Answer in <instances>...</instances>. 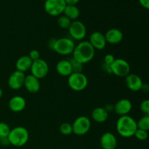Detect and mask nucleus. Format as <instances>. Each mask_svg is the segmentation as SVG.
<instances>
[{
	"label": "nucleus",
	"mask_w": 149,
	"mask_h": 149,
	"mask_svg": "<svg viewBox=\"0 0 149 149\" xmlns=\"http://www.w3.org/2000/svg\"><path fill=\"white\" fill-rule=\"evenodd\" d=\"M95 49L90 45L89 41H81L77 45H75L73 51V59L79 63L84 64L90 62L93 59Z\"/></svg>",
	"instance_id": "1"
},
{
	"label": "nucleus",
	"mask_w": 149,
	"mask_h": 149,
	"mask_svg": "<svg viewBox=\"0 0 149 149\" xmlns=\"http://www.w3.org/2000/svg\"><path fill=\"white\" fill-rule=\"evenodd\" d=\"M116 129L118 134L123 138H131L134 136L138 129L137 122L130 116H119L116 121Z\"/></svg>",
	"instance_id": "2"
},
{
	"label": "nucleus",
	"mask_w": 149,
	"mask_h": 149,
	"mask_svg": "<svg viewBox=\"0 0 149 149\" xmlns=\"http://www.w3.org/2000/svg\"><path fill=\"white\" fill-rule=\"evenodd\" d=\"M29 139L28 130L24 127H16L10 130L7 140L9 144L15 147H22L26 145Z\"/></svg>",
	"instance_id": "3"
},
{
	"label": "nucleus",
	"mask_w": 149,
	"mask_h": 149,
	"mask_svg": "<svg viewBox=\"0 0 149 149\" xmlns=\"http://www.w3.org/2000/svg\"><path fill=\"white\" fill-rule=\"evenodd\" d=\"M74 47L75 43L72 39L67 37H62L55 39L52 49L59 55H68L72 53Z\"/></svg>",
	"instance_id": "4"
},
{
	"label": "nucleus",
	"mask_w": 149,
	"mask_h": 149,
	"mask_svg": "<svg viewBox=\"0 0 149 149\" xmlns=\"http://www.w3.org/2000/svg\"><path fill=\"white\" fill-rule=\"evenodd\" d=\"M68 84L74 91H82L87 87L88 79L82 72L72 73L69 77H68Z\"/></svg>",
	"instance_id": "5"
},
{
	"label": "nucleus",
	"mask_w": 149,
	"mask_h": 149,
	"mask_svg": "<svg viewBox=\"0 0 149 149\" xmlns=\"http://www.w3.org/2000/svg\"><path fill=\"white\" fill-rule=\"evenodd\" d=\"M111 74L119 77H126L130 74V65L122 58H116L110 65Z\"/></svg>",
	"instance_id": "6"
},
{
	"label": "nucleus",
	"mask_w": 149,
	"mask_h": 149,
	"mask_svg": "<svg viewBox=\"0 0 149 149\" xmlns=\"http://www.w3.org/2000/svg\"><path fill=\"white\" fill-rule=\"evenodd\" d=\"M71 125L73 133L79 136H82L89 132L91 127V122L87 116H80L74 120Z\"/></svg>",
	"instance_id": "7"
},
{
	"label": "nucleus",
	"mask_w": 149,
	"mask_h": 149,
	"mask_svg": "<svg viewBox=\"0 0 149 149\" xmlns=\"http://www.w3.org/2000/svg\"><path fill=\"white\" fill-rule=\"evenodd\" d=\"M66 4L65 0H46L44 8L46 13L51 16H59L63 13Z\"/></svg>",
	"instance_id": "8"
},
{
	"label": "nucleus",
	"mask_w": 149,
	"mask_h": 149,
	"mask_svg": "<svg viewBox=\"0 0 149 149\" xmlns=\"http://www.w3.org/2000/svg\"><path fill=\"white\" fill-rule=\"evenodd\" d=\"M30 71L31 75L39 79H41L45 78L49 72V65L45 60L39 58L36 61H33Z\"/></svg>",
	"instance_id": "9"
},
{
	"label": "nucleus",
	"mask_w": 149,
	"mask_h": 149,
	"mask_svg": "<svg viewBox=\"0 0 149 149\" xmlns=\"http://www.w3.org/2000/svg\"><path fill=\"white\" fill-rule=\"evenodd\" d=\"M68 29L71 38L77 41L83 40L87 34L85 25L79 20H74L71 22Z\"/></svg>",
	"instance_id": "10"
},
{
	"label": "nucleus",
	"mask_w": 149,
	"mask_h": 149,
	"mask_svg": "<svg viewBox=\"0 0 149 149\" xmlns=\"http://www.w3.org/2000/svg\"><path fill=\"white\" fill-rule=\"evenodd\" d=\"M26 75L23 72L19 71H15L12 73L8 79V85L11 89L17 90L23 86Z\"/></svg>",
	"instance_id": "11"
},
{
	"label": "nucleus",
	"mask_w": 149,
	"mask_h": 149,
	"mask_svg": "<svg viewBox=\"0 0 149 149\" xmlns=\"http://www.w3.org/2000/svg\"><path fill=\"white\" fill-rule=\"evenodd\" d=\"M89 42L95 49L97 50H102L104 49L107 44L104 34L100 31L93 32L90 36Z\"/></svg>",
	"instance_id": "12"
},
{
	"label": "nucleus",
	"mask_w": 149,
	"mask_h": 149,
	"mask_svg": "<svg viewBox=\"0 0 149 149\" xmlns=\"http://www.w3.org/2000/svg\"><path fill=\"white\" fill-rule=\"evenodd\" d=\"M132 109V104L128 99L122 98L118 100L113 106V110L116 114L121 116L128 115Z\"/></svg>",
	"instance_id": "13"
},
{
	"label": "nucleus",
	"mask_w": 149,
	"mask_h": 149,
	"mask_svg": "<svg viewBox=\"0 0 149 149\" xmlns=\"http://www.w3.org/2000/svg\"><path fill=\"white\" fill-rule=\"evenodd\" d=\"M125 84L130 90L137 92L141 90L143 83L139 76L135 74H130L125 77Z\"/></svg>",
	"instance_id": "14"
},
{
	"label": "nucleus",
	"mask_w": 149,
	"mask_h": 149,
	"mask_svg": "<svg viewBox=\"0 0 149 149\" xmlns=\"http://www.w3.org/2000/svg\"><path fill=\"white\" fill-rule=\"evenodd\" d=\"M100 143L102 149H116L117 139L112 132H107L100 137Z\"/></svg>",
	"instance_id": "15"
},
{
	"label": "nucleus",
	"mask_w": 149,
	"mask_h": 149,
	"mask_svg": "<svg viewBox=\"0 0 149 149\" xmlns=\"http://www.w3.org/2000/svg\"><path fill=\"white\" fill-rule=\"evenodd\" d=\"M23 86L29 93H32V94L38 93L41 87L40 81H39V79L33 77L31 74L26 76Z\"/></svg>",
	"instance_id": "16"
},
{
	"label": "nucleus",
	"mask_w": 149,
	"mask_h": 149,
	"mask_svg": "<svg viewBox=\"0 0 149 149\" xmlns=\"http://www.w3.org/2000/svg\"><path fill=\"white\" fill-rule=\"evenodd\" d=\"M8 106L12 111L15 113H18L24 110L26 106V102L24 97L22 96L15 95L10 98Z\"/></svg>",
	"instance_id": "17"
},
{
	"label": "nucleus",
	"mask_w": 149,
	"mask_h": 149,
	"mask_svg": "<svg viewBox=\"0 0 149 149\" xmlns=\"http://www.w3.org/2000/svg\"><path fill=\"white\" fill-rule=\"evenodd\" d=\"M105 38L107 43L116 45L120 43L123 39V33L118 29H111L105 33Z\"/></svg>",
	"instance_id": "18"
},
{
	"label": "nucleus",
	"mask_w": 149,
	"mask_h": 149,
	"mask_svg": "<svg viewBox=\"0 0 149 149\" xmlns=\"http://www.w3.org/2000/svg\"><path fill=\"white\" fill-rule=\"evenodd\" d=\"M56 71L62 77H69L73 73L71 63L68 60H61L56 64Z\"/></svg>",
	"instance_id": "19"
},
{
	"label": "nucleus",
	"mask_w": 149,
	"mask_h": 149,
	"mask_svg": "<svg viewBox=\"0 0 149 149\" xmlns=\"http://www.w3.org/2000/svg\"><path fill=\"white\" fill-rule=\"evenodd\" d=\"M32 63L33 61L29 58V55H23V56L20 57L16 61V70L23 73L26 72V71L30 70Z\"/></svg>",
	"instance_id": "20"
},
{
	"label": "nucleus",
	"mask_w": 149,
	"mask_h": 149,
	"mask_svg": "<svg viewBox=\"0 0 149 149\" xmlns=\"http://www.w3.org/2000/svg\"><path fill=\"white\" fill-rule=\"evenodd\" d=\"M91 116L95 122L97 123H103L109 119V112L104 108L97 107L93 109Z\"/></svg>",
	"instance_id": "21"
},
{
	"label": "nucleus",
	"mask_w": 149,
	"mask_h": 149,
	"mask_svg": "<svg viewBox=\"0 0 149 149\" xmlns=\"http://www.w3.org/2000/svg\"><path fill=\"white\" fill-rule=\"evenodd\" d=\"M63 13L65 17H67L71 20H77V19L79 17L80 11L76 5H67L66 4Z\"/></svg>",
	"instance_id": "22"
},
{
	"label": "nucleus",
	"mask_w": 149,
	"mask_h": 149,
	"mask_svg": "<svg viewBox=\"0 0 149 149\" xmlns=\"http://www.w3.org/2000/svg\"><path fill=\"white\" fill-rule=\"evenodd\" d=\"M138 129L148 131L149 130V115H145L137 122Z\"/></svg>",
	"instance_id": "23"
},
{
	"label": "nucleus",
	"mask_w": 149,
	"mask_h": 149,
	"mask_svg": "<svg viewBox=\"0 0 149 149\" xmlns=\"http://www.w3.org/2000/svg\"><path fill=\"white\" fill-rule=\"evenodd\" d=\"M10 130L11 129L7 124L2 122H0V139L7 138Z\"/></svg>",
	"instance_id": "24"
},
{
	"label": "nucleus",
	"mask_w": 149,
	"mask_h": 149,
	"mask_svg": "<svg viewBox=\"0 0 149 149\" xmlns=\"http://www.w3.org/2000/svg\"><path fill=\"white\" fill-rule=\"evenodd\" d=\"M71 23V20L65 17V15H61L58 19V24L60 28L63 29H68Z\"/></svg>",
	"instance_id": "25"
},
{
	"label": "nucleus",
	"mask_w": 149,
	"mask_h": 149,
	"mask_svg": "<svg viewBox=\"0 0 149 149\" xmlns=\"http://www.w3.org/2000/svg\"><path fill=\"white\" fill-rule=\"evenodd\" d=\"M60 132L62 135H69L73 133L72 130V125L67 122H64V123L61 124V126L59 127Z\"/></svg>",
	"instance_id": "26"
},
{
	"label": "nucleus",
	"mask_w": 149,
	"mask_h": 149,
	"mask_svg": "<svg viewBox=\"0 0 149 149\" xmlns=\"http://www.w3.org/2000/svg\"><path fill=\"white\" fill-rule=\"evenodd\" d=\"M70 63H71V68H72L73 73H81L82 72V68H83V65L82 64L79 63V62H77V61H75L74 59L70 60Z\"/></svg>",
	"instance_id": "27"
},
{
	"label": "nucleus",
	"mask_w": 149,
	"mask_h": 149,
	"mask_svg": "<svg viewBox=\"0 0 149 149\" xmlns=\"http://www.w3.org/2000/svg\"><path fill=\"white\" fill-rule=\"evenodd\" d=\"M134 136H135L137 139L139 140V141H146V140L148 138V131L137 129V130L135 131Z\"/></svg>",
	"instance_id": "28"
},
{
	"label": "nucleus",
	"mask_w": 149,
	"mask_h": 149,
	"mask_svg": "<svg viewBox=\"0 0 149 149\" xmlns=\"http://www.w3.org/2000/svg\"><path fill=\"white\" fill-rule=\"evenodd\" d=\"M140 109H141V112L145 115H149V100H143L140 105Z\"/></svg>",
	"instance_id": "29"
},
{
	"label": "nucleus",
	"mask_w": 149,
	"mask_h": 149,
	"mask_svg": "<svg viewBox=\"0 0 149 149\" xmlns=\"http://www.w3.org/2000/svg\"><path fill=\"white\" fill-rule=\"evenodd\" d=\"M29 56L31 59L32 61H34L40 58V53H39L37 49H32V50L30 51Z\"/></svg>",
	"instance_id": "30"
},
{
	"label": "nucleus",
	"mask_w": 149,
	"mask_h": 149,
	"mask_svg": "<svg viewBox=\"0 0 149 149\" xmlns=\"http://www.w3.org/2000/svg\"><path fill=\"white\" fill-rule=\"evenodd\" d=\"M115 59H116V58H115V57L113 56L112 54H107V55L104 57V64L110 65L114 61Z\"/></svg>",
	"instance_id": "31"
},
{
	"label": "nucleus",
	"mask_w": 149,
	"mask_h": 149,
	"mask_svg": "<svg viewBox=\"0 0 149 149\" xmlns=\"http://www.w3.org/2000/svg\"><path fill=\"white\" fill-rule=\"evenodd\" d=\"M138 1H139L140 4L143 8L147 9V10L149 8V0H138Z\"/></svg>",
	"instance_id": "32"
},
{
	"label": "nucleus",
	"mask_w": 149,
	"mask_h": 149,
	"mask_svg": "<svg viewBox=\"0 0 149 149\" xmlns=\"http://www.w3.org/2000/svg\"><path fill=\"white\" fill-rule=\"evenodd\" d=\"M80 0H65V2L67 5H76Z\"/></svg>",
	"instance_id": "33"
},
{
	"label": "nucleus",
	"mask_w": 149,
	"mask_h": 149,
	"mask_svg": "<svg viewBox=\"0 0 149 149\" xmlns=\"http://www.w3.org/2000/svg\"><path fill=\"white\" fill-rule=\"evenodd\" d=\"M2 95H3V92H2V90H1V89L0 88V98H1V97H2Z\"/></svg>",
	"instance_id": "34"
},
{
	"label": "nucleus",
	"mask_w": 149,
	"mask_h": 149,
	"mask_svg": "<svg viewBox=\"0 0 149 149\" xmlns=\"http://www.w3.org/2000/svg\"><path fill=\"white\" fill-rule=\"evenodd\" d=\"M101 149H102V148H101Z\"/></svg>",
	"instance_id": "35"
}]
</instances>
